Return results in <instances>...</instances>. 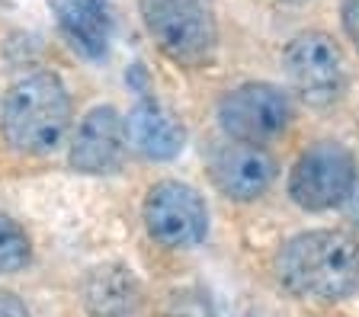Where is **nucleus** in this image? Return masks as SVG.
Instances as JSON below:
<instances>
[{"instance_id": "nucleus-14", "label": "nucleus", "mask_w": 359, "mask_h": 317, "mask_svg": "<svg viewBox=\"0 0 359 317\" xmlns=\"http://www.w3.org/2000/svg\"><path fill=\"white\" fill-rule=\"evenodd\" d=\"M344 29L353 38V45L359 48V0H346L344 3Z\"/></svg>"}, {"instance_id": "nucleus-9", "label": "nucleus", "mask_w": 359, "mask_h": 317, "mask_svg": "<svg viewBox=\"0 0 359 317\" xmlns=\"http://www.w3.org/2000/svg\"><path fill=\"white\" fill-rule=\"evenodd\" d=\"M276 176V160L263 151L260 144L238 141L224 144L222 151L212 157V180L228 199L250 202L263 196Z\"/></svg>"}, {"instance_id": "nucleus-15", "label": "nucleus", "mask_w": 359, "mask_h": 317, "mask_svg": "<svg viewBox=\"0 0 359 317\" xmlns=\"http://www.w3.org/2000/svg\"><path fill=\"white\" fill-rule=\"evenodd\" d=\"M0 317H29V308L13 292H0Z\"/></svg>"}, {"instance_id": "nucleus-4", "label": "nucleus", "mask_w": 359, "mask_h": 317, "mask_svg": "<svg viewBox=\"0 0 359 317\" xmlns=\"http://www.w3.org/2000/svg\"><path fill=\"white\" fill-rule=\"evenodd\" d=\"M356 186V160L344 144L321 141L308 148L292 167L289 196L308 211H327L344 205Z\"/></svg>"}, {"instance_id": "nucleus-16", "label": "nucleus", "mask_w": 359, "mask_h": 317, "mask_svg": "<svg viewBox=\"0 0 359 317\" xmlns=\"http://www.w3.org/2000/svg\"><path fill=\"white\" fill-rule=\"evenodd\" d=\"M283 3H292V7H299V3H308V0H283Z\"/></svg>"}, {"instance_id": "nucleus-10", "label": "nucleus", "mask_w": 359, "mask_h": 317, "mask_svg": "<svg viewBox=\"0 0 359 317\" xmlns=\"http://www.w3.org/2000/svg\"><path fill=\"white\" fill-rule=\"evenodd\" d=\"M126 138L148 160H173L183 151L187 129L154 99H142L126 119Z\"/></svg>"}, {"instance_id": "nucleus-13", "label": "nucleus", "mask_w": 359, "mask_h": 317, "mask_svg": "<svg viewBox=\"0 0 359 317\" xmlns=\"http://www.w3.org/2000/svg\"><path fill=\"white\" fill-rule=\"evenodd\" d=\"M32 257V244L10 215H0V276H13L26 269Z\"/></svg>"}, {"instance_id": "nucleus-11", "label": "nucleus", "mask_w": 359, "mask_h": 317, "mask_svg": "<svg viewBox=\"0 0 359 317\" xmlns=\"http://www.w3.org/2000/svg\"><path fill=\"white\" fill-rule=\"evenodd\" d=\"M142 304V286L122 263H103L90 269L83 282V308L90 317H132Z\"/></svg>"}, {"instance_id": "nucleus-1", "label": "nucleus", "mask_w": 359, "mask_h": 317, "mask_svg": "<svg viewBox=\"0 0 359 317\" xmlns=\"http://www.w3.org/2000/svg\"><path fill=\"white\" fill-rule=\"evenodd\" d=\"M276 276L302 298L340 302L359 295V241L344 231H305L276 253Z\"/></svg>"}, {"instance_id": "nucleus-3", "label": "nucleus", "mask_w": 359, "mask_h": 317, "mask_svg": "<svg viewBox=\"0 0 359 317\" xmlns=\"http://www.w3.org/2000/svg\"><path fill=\"white\" fill-rule=\"evenodd\" d=\"M142 20L161 52L177 64H205L215 52L218 26L212 0H142Z\"/></svg>"}, {"instance_id": "nucleus-6", "label": "nucleus", "mask_w": 359, "mask_h": 317, "mask_svg": "<svg viewBox=\"0 0 359 317\" xmlns=\"http://www.w3.org/2000/svg\"><path fill=\"white\" fill-rule=\"evenodd\" d=\"M144 227L161 247L187 250L205 237L209 211L193 186L164 180L151 186L148 199H144Z\"/></svg>"}, {"instance_id": "nucleus-8", "label": "nucleus", "mask_w": 359, "mask_h": 317, "mask_svg": "<svg viewBox=\"0 0 359 317\" xmlns=\"http://www.w3.org/2000/svg\"><path fill=\"white\" fill-rule=\"evenodd\" d=\"M126 119L112 106H97L77 125V135L71 141V167L77 174H112L126 157Z\"/></svg>"}, {"instance_id": "nucleus-12", "label": "nucleus", "mask_w": 359, "mask_h": 317, "mask_svg": "<svg viewBox=\"0 0 359 317\" xmlns=\"http://www.w3.org/2000/svg\"><path fill=\"white\" fill-rule=\"evenodd\" d=\"M61 32L87 58H103L109 45V13L103 0H52Z\"/></svg>"}, {"instance_id": "nucleus-5", "label": "nucleus", "mask_w": 359, "mask_h": 317, "mask_svg": "<svg viewBox=\"0 0 359 317\" xmlns=\"http://www.w3.org/2000/svg\"><path fill=\"white\" fill-rule=\"evenodd\" d=\"M285 74H289L292 90L299 93L308 106L324 109L334 106L344 93L346 71L344 55L327 32H302L285 48Z\"/></svg>"}, {"instance_id": "nucleus-2", "label": "nucleus", "mask_w": 359, "mask_h": 317, "mask_svg": "<svg viewBox=\"0 0 359 317\" xmlns=\"http://www.w3.org/2000/svg\"><path fill=\"white\" fill-rule=\"evenodd\" d=\"M71 129V97L55 74H29L13 83L0 109V132L20 154H55Z\"/></svg>"}, {"instance_id": "nucleus-7", "label": "nucleus", "mask_w": 359, "mask_h": 317, "mask_svg": "<svg viewBox=\"0 0 359 317\" xmlns=\"http://www.w3.org/2000/svg\"><path fill=\"white\" fill-rule=\"evenodd\" d=\"M218 122L234 141L263 144L279 138L292 122V106L273 83H244L218 106Z\"/></svg>"}]
</instances>
